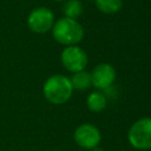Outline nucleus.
<instances>
[{"instance_id":"nucleus-3","label":"nucleus","mask_w":151,"mask_h":151,"mask_svg":"<svg viewBox=\"0 0 151 151\" xmlns=\"http://www.w3.org/2000/svg\"><path fill=\"white\" fill-rule=\"evenodd\" d=\"M129 143L137 150L151 149V117L136 120L127 132Z\"/></svg>"},{"instance_id":"nucleus-1","label":"nucleus","mask_w":151,"mask_h":151,"mask_svg":"<svg viewBox=\"0 0 151 151\" xmlns=\"http://www.w3.org/2000/svg\"><path fill=\"white\" fill-rule=\"evenodd\" d=\"M45 99L54 105L65 104L73 93V87L70 78L64 74H53L48 77L42 85Z\"/></svg>"},{"instance_id":"nucleus-7","label":"nucleus","mask_w":151,"mask_h":151,"mask_svg":"<svg viewBox=\"0 0 151 151\" xmlns=\"http://www.w3.org/2000/svg\"><path fill=\"white\" fill-rule=\"evenodd\" d=\"M114 80H116V70L112 65L107 63H101L97 65L91 72L92 85L98 90L104 91L105 88L113 85Z\"/></svg>"},{"instance_id":"nucleus-2","label":"nucleus","mask_w":151,"mask_h":151,"mask_svg":"<svg viewBox=\"0 0 151 151\" xmlns=\"http://www.w3.org/2000/svg\"><path fill=\"white\" fill-rule=\"evenodd\" d=\"M51 31L54 40L65 46L78 45L83 40L85 34L81 24H79L77 19H71L66 17H63L54 21Z\"/></svg>"},{"instance_id":"nucleus-4","label":"nucleus","mask_w":151,"mask_h":151,"mask_svg":"<svg viewBox=\"0 0 151 151\" xmlns=\"http://www.w3.org/2000/svg\"><path fill=\"white\" fill-rule=\"evenodd\" d=\"M54 14L47 7H37L27 17L28 28L37 34H44L52 29L54 25Z\"/></svg>"},{"instance_id":"nucleus-12","label":"nucleus","mask_w":151,"mask_h":151,"mask_svg":"<svg viewBox=\"0 0 151 151\" xmlns=\"http://www.w3.org/2000/svg\"><path fill=\"white\" fill-rule=\"evenodd\" d=\"M91 151H103V150H101V149H99V147L97 146V147H94V149H92Z\"/></svg>"},{"instance_id":"nucleus-10","label":"nucleus","mask_w":151,"mask_h":151,"mask_svg":"<svg viewBox=\"0 0 151 151\" xmlns=\"http://www.w3.org/2000/svg\"><path fill=\"white\" fill-rule=\"evenodd\" d=\"M84 7L80 0H66L63 5V13L64 17L77 19L83 14Z\"/></svg>"},{"instance_id":"nucleus-11","label":"nucleus","mask_w":151,"mask_h":151,"mask_svg":"<svg viewBox=\"0 0 151 151\" xmlns=\"http://www.w3.org/2000/svg\"><path fill=\"white\" fill-rule=\"evenodd\" d=\"M97 8L104 14H114L123 7V0H94Z\"/></svg>"},{"instance_id":"nucleus-9","label":"nucleus","mask_w":151,"mask_h":151,"mask_svg":"<svg viewBox=\"0 0 151 151\" xmlns=\"http://www.w3.org/2000/svg\"><path fill=\"white\" fill-rule=\"evenodd\" d=\"M71 84L73 90H78V91H84L87 90L90 86H92V81H91V73L83 70L79 72H76L72 74V77L70 78Z\"/></svg>"},{"instance_id":"nucleus-8","label":"nucleus","mask_w":151,"mask_h":151,"mask_svg":"<svg viewBox=\"0 0 151 151\" xmlns=\"http://www.w3.org/2000/svg\"><path fill=\"white\" fill-rule=\"evenodd\" d=\"M107 98L101 91H94L91 92L86 98V105L87 109L92 112H100L106 107Z\"/></svg>"},{"instance_id":"nucleus-6","label":"nucleus","mask_w":151,"mask_h":151,"mask_svg":"<svg viewBox=\"0 0 151 151\" xmlns=\"http://www.w3.org/2000/svg\"><path fill=\"white\" fill-rule=\"evenodd\" d=\"M73 138L78 146L86 150H92L99 145L101 134L97 126L90 123H84L74 130Z\"/></svg>"},{"instance_id":"nucleus-13","label":"nucleus","mask_w":151,"mask_h":151,"mask_svg":"<svg viewBox=\"0 0 151 151\" xmlns=\"http://www.w3.org/2000/svg\"><path fill=\"white\" fill-rule=\"evenodd\" d=\"M53 1H57V2H60V1H65V0H53Z\"/></svg>"},{"instance_id":"nucleus-5","label":"nucleus","mask_w":151,"mask_h":151,"mask_svg":"<svg viewBox=\"0 0 151 151\" xmlns=\"http://www.w3.org/2000/svg\"><path fill=\"white\" fill-rule=\"evenodd\" d=\"M60 60H61L63 66L72 73L85 70V67L87 66V63H88L86 52L78 45L66 46L61 51Z\"/></svg>"}]
</instances>
